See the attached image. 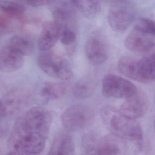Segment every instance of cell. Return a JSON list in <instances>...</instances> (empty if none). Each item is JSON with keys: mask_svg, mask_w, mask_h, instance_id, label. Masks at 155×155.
Instances as JSON below:
<instances>
[{"mask_svg": "<svg viewBox=\"0 0 155 155\" xmlns=\"http://www.w3.org/2000/svg\"><path fill=\"white\" fill-rule=\"evenodd\" d=\"M104 124L112 135L134 145L137 152L142 150L143 135L140 124L135 120L127 118L119 109L112 106H104L101 110Z\"/></svg>", "mask_w": 155, "mask_h": 155, "instance_id": "obj_1", "label": "cell"}, {"mask_svg": "<svg viewBox=\"0 0 155 155\" xmlns=\"http://www.w3.org/2000/svg\"><path fill=\"white\" fill-rule=\"evenodd\" d=\"M21 118L24 127L28 134L45 144L51 124L50 112L42 107H33Z\"/></svg>", "mask_w": 155, "mask_h": 155, "instance_id": "obj_2", "label": "cell"}, {"mask_svg": "<svg viewBox=\"0 0 155 155\" xmlns=\"http://www.w3.org/2000/svg\"><path fill=\"white\" fill-rule=\"evenodd\" d=\"M37 65L47 75L62 80H68L73 75L68 62L53 51L42 52L38 56Z\"/></svg>", "mask_w": 155, "mask_h": 155, "instance_id": "obj_3", "label": "cell"}, {"mask_svg": "<svg viewBox=\"0 0 155 155\" xmlns=\"http://www.w3.org/2000/svg\"><path fill=\"white\" fill-rule=\"evenodd\" d=\"M95 119L94 110L84 104H74L66 109L61 116L64 128L69 131H77L89 127Z\"/></svg>", "mask_w": 155, "mask_h": 155, "instance_id": "obj_4", "label": "cell"}, {"mask_svg": "<svg viewBox=\"0 0 155 155\" xmlns=\"http://www.w3.org/2000/svg\"><path fill=\"white\" fill-rule=\"evenodd\" d=\"M135 16L134 5L129 1H113L109 4L107 20L114 31L123 32L132 25Z\"/></svg>", "mask_w": 155, "mask_h": 155, "instance_id": "obj_5", "label": "cell"}, {"mask_svg": "<svg viewBox=\"0 0 155 155\" xmlns=\"http://www.w3.org/2000/svg\"><path fill=\"white\" fill-rule=\"evenodd\" d=\"M48 5L60 31L70 29L76 32L77 8L72 1H50Z\"/></svg>", "mask_w": 155, "mask_h": 155, "instance_id": "obj_6", "label": "cell"}, {"mask_svg": "<svg viewBox=\"0 0 155 155\" xmlns=\"http://www.w3.org/2000/svg\"><path fill=\"white\" fill-rule=\"evenodd\" d=\"M136 86L130 81L115 75L105 76L102 82V92L106 97L127 99L137 93Z\"/></svg>", "mask_w": 155, "mask_h": 155, "instance_id": "obj_7", "label": "cell"}, {"mask_svg": "<svg viewBox=\"0 0 155 155\" xmlns=\"http://www.w3.org/2000/svg\"><path fill=\"white\" fill-rule=\"evenodd\" d=\"M85 50L87 59L93 64H102L108 58L106 45L99 32L93 33L89 36L86 42Z\"/></svg>", "mask_w": 155, "mask_h": 155, "instance_id": "obj_8", "label": "cell"}, {"mask_svg": "<svg viewBox=\"0 0 155 155\" xmlns=\"http://www.w3.org/2000/svg\"><path fill=\"white\" fill-rule=\"evenodd\" d=\"M148 108V101L144 94L137 93L125 101L121 105L119 110L129 119L136 120L145 115Z\"/></svg>", "mask_w": 155, "mask_h": 155, "instance_id": "obj_9", "label": "cell"}, {"mask_svg": "<svg viewBox=\"0 0 155 155\" xmlns=\"http://www.w3.org/2000/svg\"><path fill=\"white\" fill-rule=\"evenodd\" d=\"M60 29L54 21L45 22L38 41L39 49L42 52L49 51L60 39Z\"/></svg>", "mask_w": 155, "mask_h": 155, "instance_id": "obj_10", "label": "cell"}, {"mask_svg": "<svg viewBox=\"0 0 155 155\" xmlns=\"http://www.w3.org/2000/svg\"><path fill=\"white\" fill-rule=\"evenodd\" d=\"M153 43L151 35L134 28L125 40L126 47L134 52L145 53Z\"/></svg>", "mask_w": 155, "mask_h": 155, "instance_id": "obj_11", "label": "cell"}, {"mask_svg": "<svg viewBox=\"0 0 155 155\" xmlns=\"http://www.w3.org/2000/svg\"><path fill=\"white\" fill-rule=\"evenodd\" d=\"M24 62V56L6 45L0 52V70L5 72H13L21 68Z\"/></svg>", "mask_w": 155, "mask_h": 155, "instance_id": "obj_12", "label": "cell"}, {"mask_svg": "<svg viewBox=\"0 0 155 155\" xmlns=\"http://www.w3.org/2000/svg\"><path fill=\"white\" fill-rule=\"evenodd\" d=\"M28 94L25 91H12L1 99L6 111V116L15 115L24 109L28 100Z\"/></svg>", "mask_w": 155, "mask_h": 155, "instance_id": "obj_13", "label": "cell"}, {"mask_svg": "<svg viewBox=\"0 0 155 155\" xmlns=\"http://www.w3.org/2000/svg\"><path fill=\"white\" fill-rule=\"evenodd\" d=\"M126 150L124 141L114 135L106 136L99 139L98 155H124Z\"/></svg>", "mask_w": 155, "mask_h": 155, "instance_id": "obj_14", "label": "cell"}, {"mask_svg": "<svg viewBox=\"0 0 155 155\" xmlns=\"http://www.w3.org/2000/svg\"><path fill=\"white\" fill-rule=\"evenodd\" d=\"M73 148L71 135L66 133H61L54 140L47 155H71Z\"/></svg>", "mask_w": 155, "mask_h": 155, "instance_id": "obj_15", "label": "cell"}, {"mask_svg": "<svg viewBox=\"0 0 155 155\" xmlns=\"http://www.w3.org/2000/svg\"><path fill=\"white\" fill-rule=\"evenodd\" d=\"M5 45L24 56L30 55L34 51V44L32 41L27 36L21 35L12 36Z\"/></svg>", "mask_w": 155, "mask_h": 155, "instance_id": "obj_16", "label": "cell"}, {"mask_svg": "<svg viewBox=\"0 0 155 155\" xmlns=\"http://www.w3.org/2000/svg\"><path fill=\"white\" fill-rule=\"evenodd\" d=\"M67 91L64 83L60 82H45L40 88V94L45 99L54 100L62 97Z\"/></svg>", "mask_w": 155, "mask_h": 155, "instance_id": "obj_17", "label": "cell"}, {"mask_svg": "<svg viewBox=\"0 0 155 155\" xmlns=\"http://www.w3.org/2000/svg\"><path fill=\"white\" fill-rule=\"evenodd\" d=\"M96 87L95 80L88 76L77 82L74 86L73 94L76 98L85 99L89 98L94 92Z\"/></svg>", "mask_w": 155, "mask_h": 155, "instance_id": "obj_18", "label": "cell"}, {"mask_svg": "<svg viewBox=\"0 0 155 155\" xmlns=\"http://www.w3.org/2000/svg\"><path fill=\"white\" fill-rule=\"evenodd\" d=\"M73 2L84 17L93 19L100 14L102 9L100 2L98 1H73Z\"/></svg>", "mask_w": 155, "mask_h": 155, "instance_id": "obj_19", "label": "cell"}, {"mask_svg": "<svg viewBox=\"0 0 155 155\" xmlns=\"http://www.w3.org/2000/svg\"><path fill=\"white\" fill-rule=\"evenodd\" d=\"M137 72L138 82L148 83L155 81V63L144 58L138 60Z\"/></svg>", "mask_w": 155, "mask_h": 155, "instance_id": "obj_20", "label": "cell"}, {"mask_svg": "<svg viewBox=\"0 0 155 155\" xmlns=\"http://www.w3.org/2000/svg\"><path fill=\"white\" fill-rule=\"evenodd\" d=\"M99 139L92 133L84 135L82 140V152L80 155H98Z\"/></svg>", "mask_w": 155, "mask_h": 155, "instance_id": "obj_21", "label": "cell"}, {"mask_svg": "<svg viewBox=\"0 0 155 155\" xmlns=\"http://www.w3.org/2000/svg\"><path fill=\"white\" fill-rule=\"evenodd\" d=\"M0 10L5 14L11 16L21 15L24 13V5L17 2L9 1H0Z\"/></svg>", "mask_w": 155, "mask_h": 155, "instance_id": "obj_22", "label": "cell"}, {"mask_svg": "<svg viewBox=\"0 0 155 155\" xmlns=\"http://www.w3.org/2000/svg\"><path fill=\"white\" fill-rule=\"evenodd\" d=\"M76 38L75 31L70 29L60 31V39L62 44L66 47L69 53L72 54L74 52Z\"/></svg>", "mask_w": 155, "mask_h": 155, "instance_id": "obj_23", "label": "cell"}, {"mask_svg": "<svg viewBox=\"0 0 155 155\" xmlns=\"http://www.w3.org/2000/svg\"><path fill=\"white\" fill-rule=\"evenodd\" d=\"M134 28L150 35H155V22L146 18L137 20Z\"/></svg>", "mask_w": 155, "mask_h": 155, "instance_id": "obj_24", "label": "cell"}, {"mask_svg": "<svg viewBox=\"0 0 155 155\" xmlns=\"http://www.w3.org/2000/svg\"><path fill=\"white\" fill-rule=\"evenodd\" d=\"M144 53V59L155 63V43H153Z\"/></svg>", "mask_w": 155, "mask_h": 155, "instance_id": "obj_25", "label": "cell"}, {"mask_svg": "<svg viewBox=\"0 0 155 155\" xmlns=\"http://www.w3.org/2000/svg\"><path fill=\"white\" fill-rule=\"evenodd\" d=\"M26 2L27 4L34 7H38V6H44V5H49L50 1L46 0H33V1H26Z\"/></svg>", "mask_w": 155, "mask_h": 155, "instance_id": "obj_26", "label": "cell"}, {"mask_svg": "<svg viewBox=\"0 0 155 155\" xmlns=\"http://www.w3.org/2000/svg\"><path fill=\"white\" fill-rule=\"evenodd\" d=\"M6 116V111L5 108L3 105L1 100H0V121L2 120L3 118H4Z\"/></svg>", "mask_w": 155, "mask_h": 155, "instance_id": "obj_27", "label": "cell"}, {"mask_svg": "<svg viewBox=\"0 0 155 155\" xmlns=\"http://www.w3.org/2000/svg\"><path fill=\"white\" fill-rule=\"evenodd\" d=\"M8 155H31L26 152L22 151H10Z\"/></svg>", "mask_w": 155, "mask_h": 155, "instance_id": "obj_28", "label": "cell"}, {"mask_svg": "<svg viewBox=\"0 0 155 155\" xmlns=\"http://www.w3.org/2000/svg\"><path fill=\"white\" fill-rule=\"evenodd\" d=\"M154 129L155 130V118L154 120Z\"/></svg>", "mask_w": 155, "mask_h": 155, "instance_id": "obj_29", "label": "cell"}, {"mask_svg": "<svg viewBox=\"0 0 155 155\" xmlns=\"http://www.w3.org/2000/svg\"></svg>", "mask_w": 155, "mask_h": 155, "instance_id": "obj_30", "label": "cell"}]
</instances>
